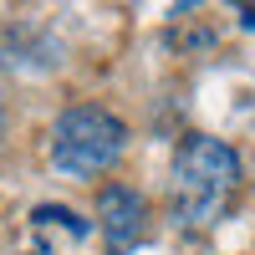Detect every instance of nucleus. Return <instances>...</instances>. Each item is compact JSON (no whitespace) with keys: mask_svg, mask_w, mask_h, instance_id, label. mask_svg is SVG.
<instances>
[{"mask_svg":"<svg viewBox=\"0 0 255 255\" xmlns=\"http://www.w3.org/2000/svg\"><path fill=\"white\" fill-rule=\"evenodd\" d=\"M235 184H240V158L230 143L204 133L184 138L174 153V179H168V204H174L179 230H209L230 209Z\"/></svg>","mask_w":255,"mask_h":255,"instance_id":"1","label":"nucleus"},{"mask_svg":"<svg viewBox=\"0 0 255 255\" xmlns=\"http://www.w3.org/2000/svg\"><path fill=\"white\" fill-rule=\"evenodd\" d=\"M128 128L102 108H67L51 128V163L67 179H97L123 158Z\"/></svg>","mask_w":255,"mask_h":255,"instance_id":"2","label":"nucleus"},{"mask_svg":"<svg viewBox=\"0 0 255 255\" xmlns=\"http://www.w3.org/2000/svg\"><path fill=\"white\" fill-rule=\"evenodd\" d=\"M97 220H102V240H108V255H128L138 240H143V230H148V204L138 189H128V184H108L97 194Z\"/></svg>","mask_w":255,"mask_h":255,"instance_id":"3","label":"nucleus"},{"mask_svg":"<svg viewBox=\"0 0 255 255\" xmlns=\"http://www.w3.org/2000/svg\"><path fill=\"white\" fill-rule=\"evenodd\" d=\"M87 240V220L72 215V209H56V204H41L31 215V245L36 255H67Z\"/></svg>","mask_w":255,"mask_h":255,"instance_id":"4","label":"nucleus"}]
</instances>
